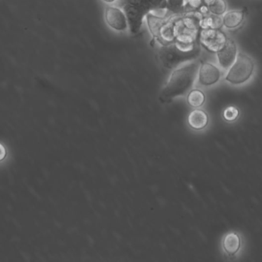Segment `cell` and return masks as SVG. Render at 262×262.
<instances>
[{
	"mask_svg": "<svg viewBox=\"0 0 262 262\" xmlns=\"http://www.w3.org/2000/svg\"><path fill=\"white\" fill-rule=\"evenodd\" d=\"M200 62H191L182 67L174 69L167 84L163 89L160 100L169 102L175 97L187 92L195 82L200 67Z\"/></svg>",
	"mask_w": 262,
	"mask_h": 262,
	"instance_id": "obj_1",
	"label": "cell"
},
{
	"mask_svg": "<svg viewBox=\"0 0 262 262\" xmlns=\"http://www.w3.org/2000/svg\"><path fill=\"white\" fill-rule=\"evenodd\" d=\"M131 32L137 33L149 12L166 8V0H121Z\"/></svg>",
	"mask_w": 262,
	"mask_h": 262,
	"instance_id": "obj_2",
	"label": "cell"
},
{
	"mask_svg": "<svg viewBox=\"0 0 262 262\" xmlns=\"http://www.w3.org/2000/svg\"><path fill=\"white\" fill-rule=\"evenodd\" d=\"M179 15H161L152 11L146 15L151 34L162 46H167L176 41L175 21Z\"/></svg>",
	"mask_w": 262,
	"mask_h": 262,
	"instance_id": "obj_3",
	"label": "cell"
},
{
	"mask_svg": "<svg viewBox=\"0 0 262 262\" xmlns=\"http://www.w3.org/2000/svg\"><path fill=\"white\" fill-rule=\"evenodd\" d=\"M200 48L191 52L181 50L175 43L161 46L158 49V58L163 67L167 69H175L184 62L193 60L198 55Z\"/></svg>",
	"mask_w": 262,
	"mask_h": 262,
	"instance_id": "obj_4",
	"label": "cell"
},
{
	"mask_svg": "<svg viewBox=\"0 0 262 262\" xmlns=\"http://www.w3.org/2000/svg\"><path fill=\"white\" fill-rule=\"evenodd\" d=\"M254 71V63L252 58L245 54L239 53L232 66L229 68L226 80L232 84H242L247 81Z\"/></svg>",
	"mask_w": 262,
	"mask_h": 262,
	"instance_id": "obj_5",
	"label": "cell"
},
{
	"mask_svg": "<svg viewBox=\"0 0 262 262\" xmlns=\"http://www.w3.org/2000/svg\"><path fill=\"white\" fill-rule=\"evenodd\" d=\"M200 42L207 50L218 52L226 45L227 38L218 29H203L200 33Z\"/></svg>",
	"mask_w": 262,
	"mask_h": 262,
	"instance_id": "obj_6",
	"label": "cell"
},
{
	"mask_svg": "<svg viewBox=\"0 0 262 262\" xmlns=\"http://www.w3.org/2000/svg\"><path fill=\"white\" fill-rule=\"evenodd\" d=\"M106 23L117 32H124L128 28V21L125 12L121 8L107 6L104 12Z\"/></svg>",
	"mask_w": 262,
	"mask_h": 262,
	"instance_id": "obj_7",
	"label": "cell"
},
{
	"mask_svg": "<svg viewBox=\"0 0 262 262\" xmlns=\"http://www.w3.org/2000/svg\"><path fill=\"white\" fill-rule=\"evenodd\" d=\"M217 57L220 66L223 69H229L236 59L237 48L235 42L228 39L223 49L217 52Z\"/></svg>",
	"mask_w": 262,
	"mask_h": 262,
	"instance_id": "obj_8",
	"label": "cell"
},
{
	"mask_svg": "<svg viewBox=\"0 0 262 262\" xmlns=\"http://www.w3.org/2000/svg\"><path fill=\"white\" fill-rule=\"evenodd\" d=\"M220 69L210 63H203L199 69V80L203 86H211L220 80Z\"/></svg>",
	"mask_w": 262,
	"mask_h": 262,
	"instance_id": "obj_9",
	"label": "cell"
},
{
	"mask_svg": "<svg viewBox=\"0 0 262 262\" xmlns=\"http://www.w3.org/2000/svg\"><path fill=\"white\" fill-rule=\"evenodd\" d=\"M180 17L182 25L189 30L197 31L201 28L202 21L203 19V13L197 11L183 12Z\"/></svg>",
	"mask_w": 262,
	"mask_h": 262,
	"instance_id": "obj_10",
	"label": "cell"
},
{
	"mask_svg": "<svg viewBox=\"0 0 262 262\" xmlns=\"http://www.w3.org/2000/svg\"><path fill=\"white\" fill-rule=\"evenodd\" d=\"M244 19L243 11H230L226 12L223 18V25L229 29L238 27Z\"/></svg>",
	"mask_w": 262,
	"mask_h": 262,
	"instance_id": "obj_11",
	"label": "cell"
},
{
	"mask_svg": "<svg viewBox=\"0 0 262 262\" xmlns=\"http://www.w3.org/2000/svg\"><path fill=\"white\" fill-rule=\"evenodd\" d=\"M208 115L206 112L202 110L192 111L189 116V124L191 127L195 129H202L206 127L208 124Z\"/></svg>",
	"mask_w": 262,
	"mask_h": 262,
	"instance_id": "obj_12",
	"label": "cell"
},
{
	"mask_svg": "<svg viewBox=\"0 0 262 262\" xmlns=\"http://www.w3.org/2000/svg\"><path fill=\"white\" fill-rule=\"evenodd\" d=\"M240 246H241V243H240L239 237L235 233H230L226 235L223 241L225 251L231 256L237 253V252L239 250Z\"/></svg>",
	"mask_w": 262,
	"mask_h": 262,
	"instance_id": "obj_13",
	"label": "cell"
},
{
	"mask_svg": "<svg viewBox=\"0 0 262 262\" xmlns=\"http://www.w3.org/2000/svg\"><path fill=\"white\" fill-rule=\"evenodd\" d=\"M205 99L206 97L204 93L199 89L191 91L188 95V103L192 107L197 108L203 106V103H205Z\"/></svg>",
	"mask_w": 262,
	"mask_h": 262,
	"instance_id": "obj_14",
	"label": "cell"
},
{
	"mask_svg": "<svg viewBox=\"0 0 262 262\" xmlns=\"http://www.w3.org/2000/svg\"><path fill=\"white\" fill-rule=\"evenodd\" d=\"M186 0H166V9L170 13L183 14L186 9Z\"/></svg>",
	"mask_w": 262,
	"mask_h": 262,
	"instance_id": "obj_15",
	"label": "cell"
},
{
	"mask_svg": "<svg viewBox=\"0 0 262 262\" xmlns=\"http://www.w3.org/2000/svg\"><path fill=\"white\" fill-rule=\"evenodd\" d=\"M222 24H223V19H221L219 15H210L206 18H203L201 23V28L218 29L219 28L221 27Z\"/></svg>",
	"mask_w": 262,
	"mask_h": 262,
	"instance_id": "obj_16",
	"label": "cell"
},
{
	"mask_svg": "<svg viewBox=\"0 0 262 262\" xmlns=\"http://www.w3.org/2000/svg\"><path fill=\"white\" fill-rule=\"evenodd\" d=\"M227 8L225 0H215L212 4L209 6V9L213 15H221L225 13Z\"/></svg>",
	"mask_w": 262,
	"mask_h": 262,
	"instance_id": "obj_17",
	"label": "cell"
},
{
	"mask_svg": "<svg viewBox=\"0 0 262 262\" xmlns=\"http://www.w3.org/2000/svg\"><path fill=\"white\" fill-rule=\"evenodd\" d=\"M238 115H239V112L236 108L233 107V106L227 108L224 111V114H223L225 119L229 122L235 121L238 118Z\"/></svg>",
	"mask_w": 262,
	"mask_h": 262,
	"instance_id": "obj_18",
	"label": "cell"
},
{
	"mask_svg": "<svg viewBox=\"0 0 262 262\" xmlns=\"http://www.w3.org/2000/svg\"><path fill=\"white\" fill-rule=\"evenodd\" d=\"M203 0H186V6H189L192 9H197L201 7Z\"/></svg>",
	"mask_w": 262,
	"mask_h": 262,
	"instance_id": "obj_19",
	"label": "cell"
},
{
	"mask_svg": "<svg viewBox=\"0 0 262 262\" xmlns=\"http://www.w3.org/2000/svg\"><path fill=\"white\" fill-rule=\"evenodd\" d=\"M6 157V150L3 145L0 144V162L5 159Z\"/></svg>",
	"mask_w": 262,
	"mask_h": 262,
	"instance_id": "obj_20",
	"label": "cell"
},
{
	"mask_svg": "<svg viewBox=\"0 0 262 262\" xmlns=\"http://www.w3.org/2000/svg\"><path fill=\"white\" fill-rule=\"evenodd\" d=\"M203 1H204V3L209 6H210L211 4H212L215 0H203Z\"/></svg>",
	"mask_w": 262,
	"mask_h": 262,
	"instance_id": "obj_21",
	"label": "cell"
},
{
	"mask_svg": "<svg viewBox=\"0 0 262 262\" xmlns=\"http://www.w3.org/2000/svg\"><path fill=\"white\" fill-rule=\"evenodd\" d=\"M104 3H107V4H112V3H115L118 0H103Z\"/></svg>",
	"mask_w": 262,
	"mask_h": 262,
	"instance_id": "obj_22",
	"label": "cell"
},
{
	"mask_svg": "<svg viewBox=\"0 0 262 262\" xmlns=\"http://www.w3.org/2000/svg\"></svg>",
	"mask_w": 262,
	"mask_h": 262,
	"instance_id": "obj_23",
	"label": "cell"
}]
</instances>
